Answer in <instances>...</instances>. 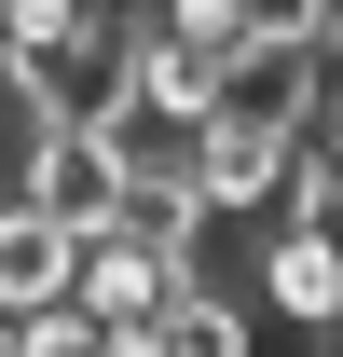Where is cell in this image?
Masks as SVG:
<instances>
[{
    "label": "cell",
    "mask_w": 343,
    "mask_h": 357,
    "mask_svg": "<svg viewBox=\"0 0 343 357\" xmlns=\"http://www.w3.org/2000/svg\"><path fill=\"white\" fill-rule=\"evenodd\" d=\"M247 316H261V330H289V344H343V234L316 220V206H289V220L261 234Z\"/></svg>",
    "instance_id": "1"
},
{
    "label": "cell",
    "mask_w": 343,
    "mask_h": 357,
    "mask_svg": "<svg viewBox=\"0 0 343 357\" xmlns=\"http://www.w3.org/2000/svg\"><path fill=\"white\" fill-rule=\"evenodd\" d=\"M0 192H28L69 248H96V234L124 220L137 178H124V151H110V137H14V178H0Z\"/></svg>",
    "instance_id": "2"
},
{
    "label": "cell",
    "mask_w": 343,
    "mask_h": 357,
    "mask_svg": "<svg viewBox=\"0 0 343 357\" xmlns=\"http://www.w3.org/2000/svg\"><path fill=\"white\" fill-rule=\"evenodd\" d=\"M69 261H83V248H69L28 192H0V316H14V330H28V316H69Z\"/></svg>",
    "instance_id": "3"
},
{
    "label": "cell",
    "mask_w": 343,
    "mask_h": 357,
    "mask_svg": "<svg viewBox=\"0 0 343 357\" xmlns=\"http://www.w3.org/2000/svg\"><path fill=\"white\" fill-rule=\"evenodd\" d=\"M178 289H192V275H165L151 248H124V234H96L83 261H69V303H83L96 330H151V316H165Z\"/></svg>",
    "instance_id": "4"
},
{
    "label": "cell",
    "mask_w": 343,
    "mask_h": 357,
    "mask_svg": "<svg viewBox=\"0 0 343 357\" xmlns=\"http://www.w3.org/2000/svg\"><path fill=\"white\" fill-rule=\"evenodd\" d=\"M165 357H261V316H247V289H178L165 303Z\"/></svg>",
    "instance_id": "5"
},
{
    "label": "cell",
    "mask_w": 343,
    "mask_h": 357,
    "mask_svg": "<svg viewBox=\"0 0 343 357\" xmlns=\"http://www.w3.org/2000/svg\"><path fill=\"white\" fill-rule=\"evenodd\" d=\"M14 357H96V316H83V303H69V316H28Z\"/></svg>",
    "instance_id": "6"
},
{
    "label": "cell",
    "mask_w": 343,
    "mask_h": 357,
    "mask_svg": "<svg viewBox=\"0 0 343 357\" xmlns=\"http://www.w3.org/2000/svg\"><path fill=\"white\" fill-rule=\"evenodd\" d=\"M302 206H316V220L343 234V165H330V151H316V178H302Z\"/></svg>",
    "instance_id": "7"
},
{
    "label": "cell",
    "mask_w": 343,
    "mask_h": 357,
    "mask_svg": "<svg viewBox=\"0 0 343 357\" xmlns=\"http://www.w3.org/2000/svg\"><path fill=\"white\" fill-rule=\"evenodd\" d=\"M96 357H165V316L151 330H96Z\"/></svg>",
    "instance_id": "8"
},
{
    "label": "cell",
    "mask_w": 343,
    "mask_h": 357,
    "mask_svg": "<svg viewBox=\"0 0 343 357\" xmlns=\"http://www.w3.org/2000/svg\"><path fill=\"white\" fill-rule=\"evenodd\" d=\"M14 344H28V330H14V316H0V357H14Z\"/></svg>",
    "instance_id": "9"
},
{
    "label": "cell",
    "mask_w": 343,
    "mask_h": 357,
    "mask_svg": "<svg viewBox=\"0 0 343 357\" xmlns=\"http://www.w3.org/2000/svg\"><path fill=\"white\" fill-rule=\"evenodd\" d=\"M330 55H343V0H330Z\"/></svg>",
    "instance_id": "10"
},
{
    "label": "cell",
    "mask_w": 343,
    "mask_h": 357,
    "mask_svg": "<svg viewBox=\"0 0 343 357\" xmlns=\"http://www.w3.org/2000/svg\"><path fill=\"white\" fill-rule=\"evenodd\" d=\"M137 14H165V0H137Z\"/></svg>",
    "instance_id": "11"
}]
</instances>
